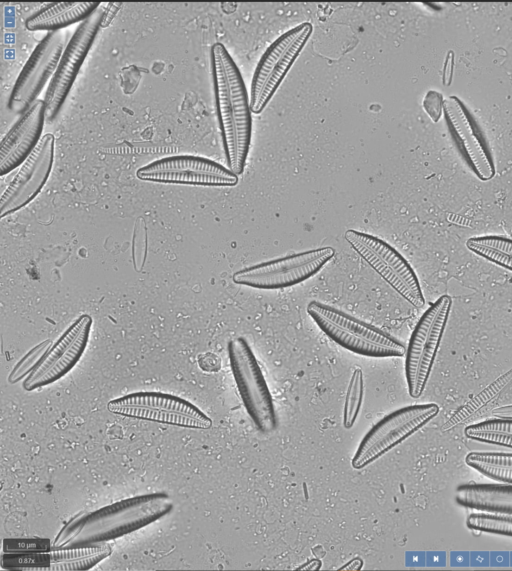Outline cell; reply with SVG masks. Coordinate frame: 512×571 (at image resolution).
Returning <instances> with one entry per match:
<instances>
[{
    "instance_id": "30bf717a",
    "label": "cell",
    "mask_w": 512,
    "mask_h": 571,
    "mask_svg": "<svg viewBox=\"0 0 512 571\" xmlns=\"http://www.w3.org/2000/svg\"><path fill=\"white\" fill-rule=\"evenodd\" d=\"M104 17V8L100 6L77 26L67 42L43 99L46 108V120L53 121L59 114Z\"/></svg>"
},
{
    "instance_id": "d4e9b609",
    "label": "cell",
    "mask_w": 512,
    "mask_h": 571,
    "mask_svg": "<svg viewBox=\"0 0 512 571\" xmlns=\"http://www.w3.org/2000/svg\"><path fill=\"white\" fill-rule=\"evenodd\" d=\"M466 526L480 532L512 536V515L475 512L468 515Z\"/></svg>"
},
{
    "instance_id": "52a82bcc",
    "label": "cell",
    "mask_w": 512,
    "mask_h": 571,
    "mask_svg": "<svg viewBox=\"0 0 512 571\" xmlns=\"http://www.w3.org/2000/svg\"><path fill=\"white\" fill-rule=\"evenodd\" d=\"M438 412L439 406L435 403L409 405L391 412L363 437L352 458V467L359 470L373 463L420 430Z\"/></svg>"
},
{
    "instance_id": "83f0119b",
    "label": "cell",
    "mask_w": 512,
    "mask_h": 571,
    "mask_svg": "<svg viewBox=\"0 0 512 571\" xmlns=\"http://www.w3.org/2000/svg\"><path fill=\"white\" fill-rule=\"evenodd\" d=\"M52 347V340L46 339L31 348L13 367L8 376V382L17 383L24 376L29 375L42 361Z\"/></svg>"
},
{
    "instance_id": "7402d4cb",
    "label": "cell",
    "mask_w": 512,
    "mask_h": 571,
    "mask_svg": "<svg viewBox=\"0 0 512 571\" xmlns=\"http://www.w3.org/2000/svg\"><path fill=\"white\" fill-rule=\"evenodd\" d=\"M465 462L488 478L512 484V453L470 452Z\"/></svg>"
},
{
    "instance_id": "277c9868",
    "label": "cell",
    "mask_w": 512,
    "mask_h": 571,
    "mask_svg": "<svg viewBox=\"0 0 512 571\" xmlns=\"http://www.w3.org/2000/svg\"><path fill=\"white\" fill-rule=\"evenodd\" d=\"M452 300L440 296L422 314L405 352V377L412 398L422 395L450 315Z\"/></svg>"
},
{
    "instance_id": "44dd1931",
    "label": "cell",
    "mask_w": 512,
    "mask_h": 571,
    "mask_svg": "<svg viewBox=\"0 0 512 571\" xmlns=\"http://www.w3.org/2000/svg\"><path fill=\"white\" fill-rule=\"evenodd\" d=\"M110 412L122 416L159 422L194 429H208L212 423L204 422L194 417L137 406H108Z\"/></svg>"
},
{
    "instance_id": "d6986e66",
    "label": "cell",
    "mask_w": 512,
    "mask_h": 571,
    "mask_svg": "<svg viewBox=\"0 0 512 571\" xmlns=\"http://www.w3.org/2000/svg\"><path fill=\"white\" fill-rule=\"evenodd\" d=\"M108 406H137L158 409L167 412L185 414L204 422L212 423V420L192 403L166 393L160 392H135L111 400Z\"/></svg>"
},
{
    "instance_id": "ac0fdd59",
    "label": "cell",
    "mask_w": 512,
    "mask_h": 571,
    "mask_svg": "<svg viewBox=\"0 0 512 571\" xmlns=\"http://www.w3.org/2000/svg\"><path fill=\"white\" fill-rule=\"evenodd\" d=\"M100 7V2H53L34 12L25 21L29 31L61 30L82 22Z\"/></svg>"
},
{
    "instance_id": "8992f818",
    "label": "cell",
    "mask_w": 512,
    "mask_h": 571,
    "mask_svg": "<svg viewBox=\"0 0 512 571\" xmlns=\"http://www.w3.org/2000/svg\"><path fill=\"white\" fill-rule=\"evenodd\" d=\"M345 240L397 294L415 308L424 306L417 275L395 248L381 238L354 229L345 232Z\"/></svg>"
},
{
    "instance_id": "603a6c76",
    "label": "cell",
    "mask_w": 512,
    "mask_h": 571,
    "mask_svg": "<svg viewBox=\"0 0 512 571\" xmlns=\"http://www.w3.org/2000/svg\"><path fill=\"white\" fill-rule=\"evenodd\" d=\"M466 246L485 260L512 271V239L495 235L477 236L469 238Z\"/></svg>"
},
{
    "instance_id": "ba28073f",
    "label": "cell",
    "mask_w": 512,
    "mask_h": 571,
    "mask_svg": "<svg viewBox=\"0 0 512 571\" xmlns=\"http://www.w3.org/2000/svg\"><path fill=\"white\" fill-rule=\"evenodd\" d=\"M335 255L325 246L259 263L233 274V282L257 289L297 285L318 273Z\"/></svg>"
},
{
    "instance_id": "6da1fadb",
    "label": "cell",
    "mask_w": 512,
    "mask_h": 571,
    "mask_svg": "<svg viewBox=\"0 0 512 571\" xmlns=\"http://www.w3.org/2000/svg\"><path fill=\"white\" fill-rule=\"evenodd\" d=\"M216 112L227 167L243 173L252 139L251 106L240 70L222 43L210 49Z\"/></svg>"
},
{
    "instance_id": "5b68a950",
    "label": "cell",
    "mask_w": 512,
    "mask_h": 571,
    "mask_svg": "<svg viewBox=\"0 0 512 571\" xmlns=\"http://www.w3.org/2000/svg\"><path fill=\"white\" fill-rule=\"evenodd\" d=\"M313 28L303 22L276 38L258 61L251 80L250 106L255 114L267 106L300 55Z\"/></svg>"
},
{
    "instance_id": "8fae6325",
    "label": "cell",
    "mask_w": 512,
    "mask_h": 571,
    "mask_svg": "<svg viewBox=\"0 0 512 571\" xmlns=\"http://www.w3.org/2000/svg\"><path fill=\"white\" fill-rule=\"evenodd\" d=\"M136 176L150 182L198 186L230 187L238 183V175L228 167L194 155H172L154 160L140 167Z\"/></svg>"
},
{
    "instance_id": "4fadbf2b",
    "label": "cell",
    "mask_w": 512,
    "mask_h": 571,
    "mask_svg": "<svg viewBox=\"0 0 512 571\" xmlns=\"http://www.w3.org/2000/svg\"><path fill=\"white\" fill-rule=\"evenodd\" d=\"M92 318L79 316L57 339L40 364L23 382L26 391L51 384L67 374L81 358L89 339Z\"/></svg>"
},
{
    "instance_id": "4316f807",
    "label": "cell",
    "mask_w": 512,
    "mask_h": 571,
    "mask_svg": "<svg viewBox=\"0 0 512 571\" xmlns=\"http://www.w3.org/2000/svg\"><path fill=\"white\" fill-rule=\"evenodd\" d=\"M50 564L49 552H3L1 556V566L8 570L47 571Z\"/></svg>"
},
{
    "instance_id": "484cf974",
    "label": "cell",
    "mask_w": 512,
    "mask_h": 571,
    "mask_svg": "<svg viewBox=\"0 0 512 571\" xmlns=\"http://www.w3.org/2000/svg\"><path fill=\"white\" fill-rule=\"evenodd\" d=\"M363 394V373L361 369L357 368L350 378L344 402L343 425L346 429L352 428L357 420L363 402Z\"/></svg>"
},
{
    "instance_id": "9a60e30c",
    "label": "cell",
    "mask_w": 512,
    "mask_h": 571,
    "mask_svg": "<svg viewBox=\"0 0 512 571\" xmlns=\"http://www.w3.org/2000/svg\"><path fill=\"white\" fill-rule=\"evenodd\" d=\"M46 120L44 100L37 99L16 121L0 144V175H6L27 159L40 141Z\"/></svg>"
},
{
    "instance_id": "4dcf8cb0",
    "label": "cell",
    "mask_w": 512,
    "mask_h": 571,
    "mask_svg": "<svg viewBox=\"0 0 512 571\" xmlns=\"http://www.w3.org/2000/svg\"><path fill=\"white\" fill-rule=\"evenodd\" d=\"M497 418L512 419V405L496 408L492 412Z\"/></svg>"
},
{
    "instance_id": "e0dca14e",
    "label": "cell",
    "mask_w": 512,
    "mask_h": 571,
    "mask_svg": "<svg viewBox=\"0 0 512 571\" xmlns=\"http://www.w3.org/2000/svg\"><path fill=\"white\" fill-rule=\"evenodd\" d=\"M455 501L470 509L512 515V484H461L455 490Z\"/></svg>"
},
{
    "instance_id": "5bb4252c",
    "label": "cell",
    "mask_w": 512,
    "mask_h": 571,
    "mask_svg": "<svg viewBox=\"0 0 512 571\" xmlns=\"http://www.w3.org/2000/svg\"><path fill=\"white\" fill-rule=\"evenodd\" d=\"M54 160V136L41 137L39 143L21 164L0 198V217L3 218L28 205L45 185Z\"/></svg>"
},
{
    "instance_id": "7c38bea8",
    "label": "cell",
    "mask_w": 512,
    "mask_h": 571,
    "mask_svg": "<svg viewBox=\"0 0 512 571\" xmlns=\"http://www.w3.org/2000/svg\"><path fill=\"white\" fill-rule=\"evenodd\" d=\"M66 40L64 31H51L36 45L11 90L7 105L11 112L21 115L37 100L56 71Z\"/></svg>"
},
{
    "instance_id": "f546056e",
    "label": "cell",
    "mask_w": 512,
    "mask_h": 571,
    "mask_svg": "<svg viewBox=\"0 0 512 571\" xmlns=\"http://www.w3.org/2000/svg\"><path fill=\"white\" fill-rule=\"evenodd\" d=\"M440 99L441 95L434 91H430L424 99L423 106L434 120H437L441 113V111H439V101L441 102Z\"/></svg>"
},
{
    "instance_id": "3957f363",
    "label": "cell",
    "mask_w": 512,
    "mask_h": 571,
    "mask_svg": "<svg viewBox=\"0 0 512 571\" xmlns=\"http://www.w3.org/2000/svg\"><path fill=\"white\" fill-rule=\"evenodd\" d=\"M307 313L330 339L353 353L374 358L405 355L400 340L333 306L314 300L307 305Z\"/></svg>"
},
{
    "instance_id": "7a4b0ae2",
    "label": "cell",
    "mask_w": 512,
    "mask_h": 571,
    "mask_svg": "<svg viewBox=\"0 0 512 571\" xmlns=\"http://www.w3.org/2000/svg\"><path fill=\"white\" fill-rule=\"evenodd\" d=\"M173 509L165 493L127 498L93 512L79 513L62 528L52 548L81 547L106 543L132 533Z\"/></svg>"
},
{
    "instance_id": "2e32d148",
    "label": "cell",
    "mask_w": 512,
    "mask_h": 571,
    "mask_svg": "<svg viewBox=\"0 0 512 571\" xmlns=\"http://www.w3.org/2000/svg\"><path fill=\"white\" fill-rule=\"evenodd\" d=\"M444 110L477 176L484 181L491 179L495 173L492 159L465 106L457 97L450 96L444 101Z\"/></svg>"
},
{
    "instance_id": "ffe728a7",
    "label": "cell",
    "mask_w": 512,
    "mask_h": 571,
    "mask_svg": "<svg viewBox=\"0 0 512 571\" xmlns=\"http://www.w3.org/2000/svg\"><path fill=\"white\" fill-rule=\"evenodd\" d=\"M112 548L108 543L81 547L52 548L51 564L47 571L88 570L108 557Z\"/></svg>"
},
{
    "instance_id": "9c48e42d",
    "label": "cell",
    "mask_w": 512,
    "mask_h": 571,
    "mask_svg": "<svg viewBox=\"0 0 512 571\" xmlns=\"http://www.w3.org/2000/svg\"><path fill=\"white\" fill-rule=\"evenodd\" d=\"M228 356L239 394L249 416L262 432L273 431L277 418L272 397L246 339H231L228 343Z\"/></svg>"
},
{
    "instance_id": "f1b7e54d",
    "label": "cell",
    "mask_w": 512,
    "mask_h": 571,
    "mask_svg": "<svg viewBox=\"0 0 512 571\" xmlns=\"http://www.w3.org/2000/svg\"><path fill=\"white\" fill-rule=\"evenodd\" d=\"M51 549L52 545L47 538H6L3 540V552L5 553L49 552Z\"/></svg>"
},
{
    "instance_id": "cb8c5ba5",
    "label": "cell",
    "mask_w": 512,
    "mask_h": 571,
    "mask_svg": "<svg viewBox=\"0 0 512 571\" xmlns=\"http://www.w3.org/2000/svg\"><path fill=\"white\" fill-rule=\"evenodd\" d=\"M467 438L512 448V419H489L471 424L464 429Z\"/></svg>"
}]
</instances>
